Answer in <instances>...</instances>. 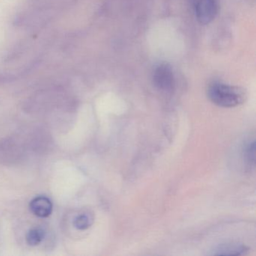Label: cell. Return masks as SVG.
Listing matches in <instances>:
<instances>
[{"instance_id": "cell-2", "label": "cell", "mask_w": 256, "mask_h": 256, "mask_svg": "<svg viewBox=\"0 0 256 256\" xmlns=\"http://www.w3.org/2000/svg\"><path fill=\"white\" fill-rule=\"evenodd\" d=\"M192 6L198 22L200 24H209L218 14V0H192Z\"/></svg>"}, {"instance_id": "cell-5", "label": "cell", "mask_w": 256, "mask_h": 256, "mask_svg": "<svg viewBox=\"0 0 256 256\" xmlns=\"http://www.w3.org/2000/svg\"><path fill=\"white\" fill-rule=\"evenodd\" d=\"M216 251V252L214 253L216 256H240L246 254L248 248L244 245L226 244L218 247Z\"/></svg>"}, {"instance_id": "cell-4", "label": "cell", "mask_w": 256, "mask_h": 256, "mask_svg": "<svg viewBox=\"0 0 256 256\" xmlns=\"http://www.w3.org/2000/svg\"><path fill=\"white\" fill-rule=\"evenodd\" d=\"M31 212L40 218H46L52 214L53 204L52 200L46 196H38L30 203Z\"/></svg>"}, {"instance_id": "cell-3", "label": "cell", "mask_w": 256, "mask_h": 256, "mask_svg": "<svg viewBox=\"0 0 256 256\" xmlns=\"http://www.w3.org/2000/svg\"><path fill=\"white\" fill-rule=\"evenodd\" d=\"M152 80L156 88L162 92H170L174 88L175 80L173 70L169 64H158L152 74Z\"/></svg>"}, {"instance_id": "cell-1", "label": "cell", "mask_w": 256, "mask_h": 256, "mask_svg": "<svg viewBox=\"0 0 256 256\" xmlns=\"http://www.w3.org/2000/svg\"><path fill=\"white\" fill-rule=\"evenodd\" d=\"M209 100L222 108H234L242 104L246 94L240 88L222 82H214L208 89Z\"/></svg>"}, {"instance_id": "cell-8", "label": "cell", "mask_w": 256, "mask_h": 256, "mask_svg": "<svg viewBox=\"0 0 256 256\" xmlns=\"http://www.w3.org/2000/svg\"><path fill=\"white\" fill-rule=\"evenodd\" d=\"M92 220L90 216L88 214H83L78 216L74 218V226L78 230H84L89 228L92 224Z\"/></svg>"}, {"instance_id": "cell-6", "label": "cell", "mask_w": 256, "mask_h": 256, "mask_svg": "<svg viewBox=\"0 0 256 256\" xmlns=\"http://www.w3.org/2000/svg\"><path fill=\"white\" fill-rule=\"evenodd\" d=\"M46 236V232L42 228H34L29 230L26 234V242L29 245L35 246L42 242Z\"/></svg>"}, {"instance_id": "cell-7", "label": "cell", "mask_w": 256, "mask_h": 256, "mask_svg": "<svg viewBox=\"0 0 256 256\" xmlns=\"http://www.w3.org/2000/svg\"><path fill=\"white\" fill-rule=\"evenodd\" d=\"M244 158L246 162L250 167H254L256 162V142L254 140L248 142L244 150Z\"/></svg>"}]
</instances>
